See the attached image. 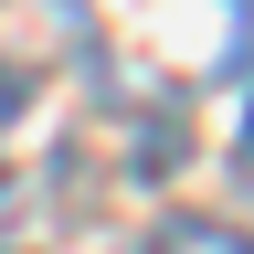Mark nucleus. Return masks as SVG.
Here are the masks:
<instances>
[{"mask_svg":"<svg viewBox=\"0 0 254 254\" xmlns=\"http://www.w3.org/2000/svg\"><path fill=\"white\" fill-rule=\"evenodd\" d=\"M138 254H254V244L233 233V222H212V212H170V222H159Z\"/></svg>","mask_w":254,"mask_h":254,"instance_id":"obj_1","label":"nucleus"},{"mask_svg":"<svg viewBox=\"0 0 254 254\" xmlns=\"http://www.w3.org/2000/svg\"><path fill=\"white\" fill-rule=\"evenodd\" d=\"M233 170H244V190H254V95H244V127H233Z\"/></svg>","mask_w":254,"mask_h":254,"instance_id":"obj_2","label":"nucleus"},{"mask_svg":"<svg viewBox=\"0 0 254 254\" xmlns=\"http://www.w3.org/2000/svg\"><path fill=\"white\" fill-rule=\"evenodd\" d=\"M11 106H21V74H0V127H11Z\"/></svg>","mask_w":254,"mask_h":254,"instance_id":"obj_3","label":"nucleus"}]
</instances>
